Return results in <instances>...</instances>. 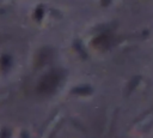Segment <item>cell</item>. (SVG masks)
Instances as JSON below:
<instances>
[{"label": "cell", "instance_id": "cell-1", "mask_svg": "<svg viewBox=\"0 0 153 138\" xmlns=\"http://www.w3.org/2000/svg\"><path fill=\"white\" fill-rule=\"evenodd\" d=\"M56 83H57V77L55 76V74H48L47 76V78L42 82V84H41V91H50V90H53L54 88H55V85H56Z\"/></svg>", "mask_w": 153, "mask_h": 138}]
</instances>
